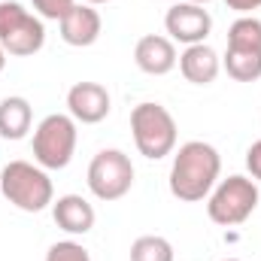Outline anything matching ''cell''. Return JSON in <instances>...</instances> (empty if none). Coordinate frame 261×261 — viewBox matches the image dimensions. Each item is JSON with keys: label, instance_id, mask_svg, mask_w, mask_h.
<instances>
[{"label": "cell", "instance_id": "cell-1", "mask_svg": "<svg viewBox=\"0 0 261 261\" xmlns=\"http://www.w3.org/2000/svg\"><path fill=\"white\" fill-rule=\"evenodd\" d=\"M222 173V155L203 140H189L179 146L170 164V195L186 203H197L210 195Z\"/></svg>", "mask_w": 261, "mask_h": 261}, {"label": "cell", "instance_id": "cell-2", "mask_svg": "<svg viewBox=\"0 0 261 261\" xmlns=\"http://www.w3.org/2000/svg\"><path fill=\"white\" fill-rule=\"evenodd\" d=\"M0 192L12 206H18L24 213H43L55 200L49 173L31 161H9L0 170Z\"/></svg>", "mask_w": 261, "mask_h": 261}, {"label": "cell", "instance_id": "cell-3", "mask_svg": "<svg viewBox=\"0 0 261 261\" xmlns=\"http://www.w3.org/2000/svg\"><path fill=\"white\" fill-rule=\"evenodd\" d=\"M130 134L137 152L149 161H161L176 149V122L161 103H137L130 113Z\"/></svg>", "mask_w": 261, "mask_h": 261}, {"label": "cell", "instance_id": "cell-4", "mask_svg": "<svg viewBox=\"0 0 261 261\" xmlns=\"http://www.w3.org/2000/svg\"><path fill=\"white\" fill-rule=\"evenodd\" d=\"M258 206V186L255 179L249 176H228V179H219L216 189L210 192V203H206V216L222 225V228H234V225H243Z\"/></svg>", "mask_w": 261, "mask_h": 261}, {"label": "cell", "instance_id": "cell-5", "mask_svg": "<svg viewBox=\"0 0 261 261\" xmlns=\"http://www.w3.org/2000/svg\"><path fill=\"white\" fill-rule=\"evenodd\" d=\"M76 119L70 113H52L34 130V161L43 170H64L76 152Z\"/></svg>", "mask_w": 261, "mask_h": 261}, {"label": "cell", "instance_id": "cell-6", "mask_svg": "<svg viewBox=\"0 0 261 261\" xmlns=\"http://www.w3.org/2000/svg\"><path fill=\"white\" fill-rule=\"evenodd\" d=\"M0 46L6 55L15 58H31L46 46V28L43 18L28 12L15 0L0 3Z\"/></svg>", "mask_w": 261, "mask_h": 261}, {"label": "cell", "instance_id": "cell-7", "mask_svg": "<svg viewBox=\"0 0 261 261\" xmlns=\"http://www.w3.org/2000/svg\"><path fill=\"white\" fill-rule=\"evenodd\" d=\"M134 186V164L122 149H100L88 164V189L97 200H119Z\"/></svg>", "mask_w": 261, "mask_h": 261}, {"label": "cell", "instance_id": "cell-8", "mask_svg": "<svg viewBox=\"0 0 261 261\" xmlns=\"http://www.w3.org/2000/svg\"><path fill=\"white\" fill-rule=\"evenodd\" d=\"M164 28H167V34H170V40H176V43H182V46H197V43H203V40L210 37V31H213V15H210L203 6L182 0V3H173V6L167 9Z\"/></svg>", "mask_w": 261, "mask_h": 261}, {"label": "cell", "instance_id": "cell-9", "mask_svg": "<svg viewBox=\"0 0 261 261\" xmlns=\"http://www.w3.org/2000/svg\"><path fill=\"white\" fill-rule=\"evenodd\" d=\"M110 91L100 82H76L67 91V113L82 125H97L110 116Z\"/></svg>", "mask_w": 261, "mask_h": 261}, {"label": "cell", "instance_id": "cell-10", "mask_svg": "<svg viewBox=\"0 0 261 261\" xmlns=\"http://www.w3.org/2000/svg\"><path fill=\"white\" fill-rule=\"evenodd\" d=\"M100 28H103L100 12L91 3H73V9L61 18V40H64L67 46L85 49V46L97 43Z\"/></svg>", "mask_w": 261, "mask_h": 261}, {"label": "cell", "instance_id": "cell-11", "mask_svg": "<svg viewBox=\"0 0 261 261\" xmlns=\"http://www.w3.org/2000/svg\"><path fill=\"white\" fill-rule=\"evenodd\" d=\"M134 61L143 73L149 76H164L176 67V46L170 37H161V34H149V37H140L137 46H134Z\"/></svg>", "mask_w": 261, "mask_h": 261}, {"label": "cell", "instance_id": "cell-12", "mask_svg": "<svg viewBox=\"0 0 261 261\" xmlns=\"http://www.w3.org/2000/svg\"><path fill=\"white\" fill-rule=\"evenodd\" d=\"M52 219L61 231L79 237V234H88L94 228L97 213L82 195H61L58 200H52Z\"/></svg>", "mask_w": 261, "mask_h": 261}, {"label": "cell", "instance_id": "cell-13", "mask_svg": "<svg viewBox=\"0 0 261 261\" xmlns=\"http://www.w3.org/2000/svg\"><path fill=\"white\" fill-rule=\"evenodd\" d=\"M179 70L192 85H210V82H216V76L222 70V58L206 43L186 46V52L179 55Z\"/></svg>", "mask_w": 261, "mask_h": 261}, {"label": "cell", "instance_id": "cell-14", "mask_svg": "<svg viewBox=\"0 0 261 261\" xmlns=\"http://www.w3.org/2000/svg\"><path fill=\"white\" fill-rule=\"evenodd\" d=\"M31 122H34V110L24 97H3L0 100V137L3 140L28 137Z\"/></svg>", "mask_w": 261, "mask_h": 261}, {"label": "cell", "instance_id": "cell-15", "mask_svg": "<svg viewBox=\"0 0 261 261\" xmlns=\"http://www.w3.org/2000/svg\"><path fill=\"white\" fill-rule=\"evenodd\" d=\"M225 70L237 82H258L261 79V49H231L228 46Z\"/></svg>", "mask_w": 261, "mask_h": 261}, {"label": "cell", "instance_id": "cell-16", "mask_svg": "<svg viewBox=\"0 0 261 261\" xmlns=\"http://www.w3.org/2000/svg\"><path fill=\"white\" fill-rule=\"evenodd\" d=\"M228 46L231 49H261V18L240 15L228 28Z\"/></svg>", "mask_w": 261, "mask_h": 261}, {"label": "cell", "instance_id": "cell-17", "mask_svg": "<svg viewBox=\"0 0 261 261\" xmlns=\"http://www.w3.org/2000/svg\"><path fill=\"white\" fill-rule=\"evenodd\" d=\"M130 261H173V246L158 234L137 237L130 243Z\"/></svg>", "mask_w": 261, "mask_h": 261}, {"label": "cell", "instance_id": "cell-18", "mask_svg": "<svg viewBox=\"0 0 261 261\" xmlns=\"http://www.w3.org/2000/svg\"><path fill=\"white\" fill-rule=\"evenodd\" d=\"M46 261H91V255H88V249H85L82 243H76V240H58V243L49 246Z\"/></svg>", "mask_w": 261, "mask_h": 261}, {"label": "cell", "instance_id": "cell-19", "mask_svg": "<svg viewBox=\"0 0 261 261\" xmlns=\"http://www.w3.org/2000/svg\"><path fill=\"white\" fill-rule=\"evenodd\" d=\"M34 9L40 12V18H49V21H61L67 12L73 9L76 0H31Z\"/></svg>", "mask_w": 261, "mask_h": 261}, {"label": "cell", "instance_id": "cell-20", "mask_svg": "<svg viewBox=\"0 0 261 261\" xmlns=\"http://www.w3.org/2000/svg\"><path fill=\"white\" fill-rule=\"evenodd\" d=\"M246 170H249V176L261 182V140H255L249 149H246Z\"/></svg>", "mask_w": 261, "mask_h": 261}, {"label": "cell", "instance_id": "cell-21", "mask_svg": "<svg viewBox=\"0 0 261 261\" xmlns=\"http://www.w3.org/2000/svg\"><path fill=\"white\" fill-rule=\"evenodd\" d=\"M228 3V9H234V12H240V15H249L252 9H258L261 0H225Z\"/></svg>", "mask_w": 261, "mask_h": 261}, {"label": "cell", "instance_id": "cell-22", "mask_svg": "<svg viewBox=\"0 0 261 261\" xmlns=\"http://www.w3.org/2000/svg\"><path fill=\"white\" fill-rule=\"evenodd\" d=\"M3 67H6V52H3V46H0V73H3Z\"/></svg>", "mask_w": 261, "mask_h": 261}, {"label": "cell", "instance_id": "cell-23", "mask_svg": "<svg viewBox=\"0 0 261 261\" xmlns=\"http://www.w3.org/2000/svg\"><path fill=\"white\" fill-rule=\"evenodd\" d=\"M82 3H91V6H97V3H110V0H82Z\"/></svg>", "mask_w": 261, "mask_h": 261}, {"label": "cell", "instance_id": "cell-24", "mask_svg": "<svg viewBox=\"0 0 261 261\" xmlns=\"http://www.w3.org/2000/svg\"><path fill=\"white\" fill-rule=\"evenodd\" d=\"M189 3H197V6H206L210 0H189Z\"/></svg>", "mask_w": 261, "mask_h": 261}, {"label": "cell", "instance_id": "cell-25", "mask_svg": "<svg viewBox=\"0 0 261 261\" xmlns=\"http://www.w3.org/2000/svg\"><path fill=\"white\" fill-rule=\"evenodd\" d=\"M225 261H240V258H225Z\"/></svg>", "mask_w": 261, "mask_h": 261}]
</instances>
